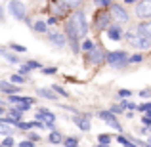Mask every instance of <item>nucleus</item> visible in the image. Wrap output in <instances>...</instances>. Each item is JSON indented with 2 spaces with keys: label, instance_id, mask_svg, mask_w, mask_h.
<instances>
[{
  "label": "nucleus",
  "instance_id": "obj_8",
  "mask_svg": "<svg viewBox=\"0 0 151 147\" xmlns=\"http://www.w3.org/2000/svg\"><path fill=\"white\" fill-rule=\"evenodd\" d=\"M109 23H111V14L109 11H98L96 19H94V29L101 31V29H109Z\"/></svg>",
  "mask_w": 151,
  "mask_h": 147
},
{
  "label": "nucleus",
  "instance_id": "obj_16",
  "mask_svg": "<svg viewBox=\"0 0 151 147\" xmlns=\"http://www.w3.org/2000/svg\"><path fill=\"white\" fill-rule=\"evenodd\" d=\"M10 103H27V105H33L35 99L33 98H21V96H10Z\"/></svg>",
  "mask_w": 151,
  "mask_h": 147
},
{
  "label": "nucleus",
  "instance_id": "obj_29",
  "mask_svg": "<svg viewBox=\"0 0 151 147\" xmlns=\"http://www.w3.org/2000/svg\"><path fill=\"white\" fill-rule=\"evenodd\" d=\"M98 141H100V143H103V145H109L111 138L107 136V134H100V136H98Z\"/></svg>",
  "mask_w": 151,
  "mask_h": 147
},
{
  "label": "nucleus",
  "instance_id": "obj_36",
  "mask_svg": "<svg viewBox=\"0 0 151 147\" xmlns=\"http://www.w3.org/2000/svg\"><path fill=\"white\" fill-rule=\"evenodd\" d=\"M10 48L15 52H25V46H19V44H10Z\"/></svg>",
  "mask_w": 151,
  "mask_h": 147
},
{
  "label": "nucleus",
  "instance_id": "obj_45",
  "mask_svg": "<svg viewBox=\"0 0 151 147\" xmlns=\"http://www.w3.org/2000/svg\"><path fill=\"white\" fill-rule=\"evenodd\" d=\"M124 2H126V4H134V2H136V0H124Z\"/></svg>",
  "mask_w": 151,
  "mask_h": 147
},
{
  "label": "nucleus",
  "instance_id": "obj_41",
  "mask_svg": "<svg viewBox=\"0 0 151 147\" xmlns=\"http://www.w3.org/2000/svg\"><path fill=\"white\" fill-rule=\"evenodd\" d=\"M27 138H29V141H38V140H40V138H38L37 134H33V132H31V134H27Z\"/></svg>",
  "mask_w": 151,
  "mask_h": 147
},
{
  "label": "nucleus",
  "instance_id": "obj_46",
  "mask_svg": "<svg viewBox=\"0 0 151 147\" xmlns=\"http://www.w3.org/2000/svg\"><path fill=\"white\" fill-rule=\"evenodd\" d=\"M0 115H4V107H0Z\"/></svg>",
  "mask_w": 151,
  "mask_h": 147
},
{
  "label": "nucleus",
  "instance_id": "obj_17",
  "mask_svg": "<svg viewBox=\"0 0 151 147\" xmlns=\"http://www.w3.org/2000/svg\"><path fill=\"white\" fill-rule=\"evenodd\" d=\"M0 54H2V55H4V57H6V59H8L10 63H19V61H21V59H19L17 55L10 54V52H8V50H4V48H0Z\"/></svg>",
  "mask_w": 151,
  "mask_h": 147
},
{
  "label": "nucleus",
  "instance_id": "obj_27",
  "mask_svg": "<svg viewBox=\"0 0 151 147\" xmlns=\"http://www.w3.org/2000/svg\"><path fill=\"white\" fill-rule=\"evenodd\" d=\"M63 143H65V147H77L78 140L77 138H67V140H63Z\"/></svg>",
  "mask_w": 151,
  "mask_h": 147
},
{
  "label": "nucleus",
  "instance_id": "obj_37",
  "mask_svg": "<svg viewBox=\"0 0 151 147\" xmlns=\"http://www.w3.org/2000/svg\"><path fill=\"white\" fill-rule=\"evenodd\" d=\"M96 4H98V6H103V8H105V6H111V0H96Z\"/></svg>",
  "mask_w": 151,
  "mask_h": 147
},
{
  "label": "nucleus",
  "instance_id": "obj_34",
  "mask_svg": "<svg viewBox=\"0 0 151 147\" xmlns=\"http://www.w3.org/2000/svg\"><path fill=\"white\" fill-rule=\"evenodd\" d=\"M149 105H151V103H142V105H138V111H142V113H147Z\"/></svg>",
  "mask_w": 151,
  "mask_h": 147
},
{
  "label": "nucleus",
  "instance_id": "obj_9",
  "mask_svg": "<svg viewBox=\"0 0 151 147\" xmlns=\"http://www.w3.org/2000/svg\"><path fill=\"white\" fill-rule=\"evenodd\" d=\"M100 117H101V120L105 122V124H109V126H111V128L119 130V132H121V130H122L121 122L117 120V117H115V115L111 113V111H101V113H100Z\"/></svg>",
  "mask_w": 151,
  "mask_h": 147
},
{
  "label": "nucleus",
  "instance_id": "obj_2",
  "mask_svg": "<svg viewBox=\"0 0 151 147\" xmlns=\"http://www.w3.org/2000/svg\"><path fill=\"white\" fill-rule=\"evenodd\" d=\"M126 40H128V44L132 46L134 50H149L151 48V40L145 38L144 34H140L138 31H130V33H126Z\"/></svg>",
  "mask_w": 151,
  "mask_h": 147
},
{
  "label": "nucleus",
  "instance_id": "obj_3",
  "mask_svg": "<svg viewBox=\"0 0 151 147\" xmlns=\"http://www.w3.org/2000/svg\"><path fill=\"white\" fill-rule=\"evenodd\" d=\"M105 61H107V65H111L113 69H122L124 65H128V55L122 50L109 52V54L105 55Z\"/></svg>",
  "mask_w": 151,
  "mask_h": 147
},
{
  "label": "nucleus",
  "instance_id": "obj_15",
  "mask_svg": "<svg viewBox=\"0 0 151 147\" xmlns=\"http://www.w3.org/2000/svg\"><path fill=\"white\" fill-rule=\"evenodd\" d=\"M37 94L40 98H44V99H58V94H55L52 88H38Z\"/></svg>",
  "mask_w": 151,
  "mask_h": 147
},
{
  "label": "nucleus",
  "instance_id": "obj_1",
  "mask_svg": "<svg viewBox=\"0 0 151 147\" xmlns=\"http://www.w3.org/2000/svg\"><path fill=\"white\" fill-rule=\"evenodd\" d=\"M86 33H88V23H86L84 11L75 10L73 14L67 17V21H65V34H67V38H69V42H78L81 38L86 37Z\"/></svg>",
  "mask_w": 151,
  "mask_h": 147
},
{
  "label": "nucleus",
  "instance_id": "obj_10",
  "mask_svg": "<svg viewBox=\"0 0 151 147\" xmlns=\"http://www.w3.org/2000/svg\"><path fill=\"white\" fill-rule=\"evenodd\" d=\"M48 40H50V44H54L55 48H63V46L67 44V38H65V34L63 33H48Z\"/></svg>",
  "mask_w": 151,
  "mask_h": 147
},
{
  "label": "nucleus",
  "instance_id": "obj_32",
  "mask_svg": "<svg viewBox=\"0 0 151 147\" xmlns=\"http://www.w3.org/2000/svg\"><path fill=\"white\" fill-rule=\"evenodd\" d=\"M10 117H14V118H17V120H21V111H17V109H10Z\"/></svg>",
  "mask_w": 151,
  "mask_h": 147
},
{
  "label": "nucleus",
  "instance_id": "obj_38",
  "mask_svg": "<svg viewBox=\"0 0 151 147\" xmlns=\"http://www.w3.org/2000/svg\"><path fill=\"white\" fill-rule=\"evenodd\" d=\"M27 65H29L31 69H40V67H42V65H40V63H38V61H29V63H27Z\"/></svg>",
  "mask_w": 151,
  "mask_h": 147
},
{
  "label": "nucleus",
  "instance_id": "obj_6",
  "mask_svg": "<svg viewBox=\"0 0 151 147\" xmlns=\"http://www.w3.org/2000/svg\"><path fill=\"white\" fill-rule=\"evenodd\" d=\"M105 55H107V52L103 50V46L96 44L92 52H88V54H86V59H88L92 65H100V63L105 61Z\"/></svg>",
  "mask_w": 151,
  "mask_h": 147
},
{
  "label": "nucleus",
  "instance_id": "obj_23",
  "mask_svg": "<svg viewBox=\"0 0 151 147\" xmlns=\"http://www.w3.org/2000/svg\"><path fill=\"white\" fill-rule=\"evenodd\" d=\"M10 82L12 84H21V82H25V77H23V75H12V78H10Z\"/></svg>",
  "mask_w": 151,
  "mask_h": 147
},
{
  "label": "nucleus",
  "instance_id": "obj_43",
  "mask_svg": "<svg viewBox=\"0 0 151 147\" xmlns=\"http://www.w3.org/2000/svg\"><path fill=\"white\" fill-rule=\"evenodd\" d=\"M55 21H58V17H50V19H48V25H54Z\"/></svg>",
  "mask_w": 151,
  "mask_h": 147
},
{
  "label": "nucleus",
  "instance_id": "obj_47",
  "mask_svg": "<svg viewBox=\"0 0 151 147\" xmlns=\"http://www.w3.org/2000/svg\"><path fill=\"white\" fill-rule=\"evenodd\" d=\"M98 147H109V145H103V143H100V145H98Z\"/></svg>",
  "mask_w": 151,
  "mask_h": 147
},
{
  "label": "nucleus",
  "instance_id": "obj_39",
  "mask_svg": "<svg viewBox=\"0 0 151 147\" xmlns=\"http://www.w3.org/2000/svg\"><path fill=\"white\" fill-rule=\"evenodd\" d=\"M140 96L144 98V99H147L151 96V90H140Z\"/></svg>",
  "mask_w": 151,
  "mask_h": 147
},
{
  "label": "nucleus",
  "instance_id": "obj_42",
  "mask_svg": "<svg viewBox=\"0 0 151 147\" xmlns=\"http://www.w3.org/2000/svg\"><path fill=\"white\" fill-rule=\"evenodd\" d=\"M19 147H35V143H33V141H21Z\"/></svg>",
  "mask_w": 151,
  "mask_h": 147
},
{
  "label": "nucleus",
  "instance_id": "obj_35",
  "mask_svg": "<svg viewBox=\"0 0 151 147\" xmlns=\"http://www.w3.org/2000/svg\"><path fill=\"white\" fill-rule=\"evenodd\" d=\"M55 71H58L55 67H46V69H42V73H44V75H54Z\"/></svg>",
  "mask_w": 151,
  "mask_h": 147
},
{
  "label": "nucleus",
  "instance_id": "obj_5",
  "mask_svg": "<svg viewBox=\"0 0 151 147\" xmlns=\"http://www.w3.org/2000/svg\"><path fill=\"white\" fill-rule=\"evenodd\" d=\"M8 11H10L15 19H19V21H25V17H27V8H25V4L19 2V0H12L10 6H8Z\"/></svg>",
  "mask_w": 151,
  "mask_h": 147
},
{
  "label": "nucleus",
  "instance_id": "obj_22",
  "mask_svg": "<svg viewBox=\"0 0 151 147\" xmlns=\"http://www.w3.org/2000/svg\"><path fill=\"white\" fill-rule=\"evenodd\" d=\"M48 140H50V143H61V141H63V138H61V134H59V132H55V130H54V132L50 134V138H48Z\"/></svg>",
  "mask_w": 151,
  "mask_h": 147
},
{
  "label": "nucleus",
  "instance_id": "obj_4",
  "mask_svg": "<svg viewBox=\"0 0 151 147\" xmlns=\"http://www.w3.org/2000/svg\"><path fill=\"white\" fill-rule=\"evenodd\" d=\"M109 14H111V19H115L119 25L128 23V19H130L128 11H126L122 6H119V4H111V6H109Z\"/></svg>",
  "mask_w": 151,
  "mask_h": 147
},
{
  "label": "nucleus",
  "instance_id": "obj_20",
  "mask_svg": "<svg viewBox=\"0 0 151 147\" xmlns=\"http://www.w3.org/2000/svg\"><path fill=\"white\" fill-rule=\"evenodd\" d=\"M46 27H48V23H46V21H37L33 25V29L37 31V33H46V31H48Z\"/></svg>",
  "mask_w": 151,
  "mask_h": 147
},
{
  "label": "nucleus",
  "instance_id": "obj_25",
  "mask_svg": "<svg viewBox=\"0 0 151 147\" xmlns=\"http://www.w3.org/2000/svg\"><path fill=\"white\" fill-rule=\"evenodd\" d=\"M117 140H119V143H122L124 147H136V143H132L130 140H126L124 136H117Z\"/></svg>",
  "mask_w": 151,
  "mask_h": 147
},
{
  "label": "nucleus",
  "instance_id": "obj_44",
  "mask_svg": "<svg viewBox=\"0 0 151 147\" xmlns=\"http://www.w3.org/2000/svg\"><path fill=\"white\" fill-rule=\"evenodd\" d=\"M4 19V10H2V6H0V21Z\"/></svg>",
  "mask_w": 151,
  "mask_h": 147
},
{
  "label": "nucleus",
  "instance_id": "obj_12",
  "mask_svg": "<svg viewBox=\"0 0 151 147\" xmlns=\"http://www.w3.org/2000/svg\"><path fill=\"white\" fill-rule=\"evenodd\" d=\"M107 37L111 38V40H121L122 38V29L121 25H109V29H107Z\"/></svg>",
  "mask_w": 151,
  "mask_h": 147
},
{
  "label": "nucleus",
  "instance_id": "obj_30",
  "mask_svg": "<svg viewBox=\"0 0 151 147\" xmlns=\"http://www.w3.org/2000/svg\"><path fill=\"white\" fill-rule=\"evenodd\" d=\"M109 111H111V113H113V115H121L122 111H124V107H122L121 103H119V105H113V107H111Z\"/></svg>",
  "mask_w": 151,
  "mask_h": 147
},
{
  "label": "nucleus",
  "instance_id": "obj_7",
  "mask_svg": "<svg viewBox=\"0 0 151 147\" xmlns=\"http://www.w3.org/2000/svg\"><path fill=\"white\" fill-rule=\"evenodd\" d=\"M136 15L144 21H151V0H140L136 6Z\"/></svg>",
  "mask_w": 151,
  "mask_h": 147
},
{
  "label": "nucleus",
  "instance_id": "obj_31",
  "mask_svg": "<svg viewBox=\"0 0 151 147\" xmlns=\"http://www.w3.org/2000/svg\"><path fill=\"white\" fill-rule=\"evenodd\" d=\"M12 145H14V138H12V136H6V140L2 141V147H12Z\"/></svg>",
  "mask_w": 151,
  "mask_h": 147
},
{
  "label": "nucleus",
  "instance_id": "obj_19",
  "mask_svg": "<svg viewBox=\"0 0 151 147\" xmlns=\"http://www.w3.org/2000/svg\"><path fill=\"white\" fill-rule=\"evenodd\" d=\"M0 134H2V136H12V134H14V130H12L10 124H6V122L0 120Z\"/></svg>",
  "mask_w": 151,
  "mask_h": 147
},
{
  "label": "nucleus",
  "instance_id": "obj_13",
  "mask_svg": "<svg viewBox=\"0 0 151 147\" xmlns=\"http://www.w3.org/2000/svg\"><path fill=\"white\" fill-rule=\"evenodd\" d=\"M73 122L82 130V132H88V130H90V120H88L86 117H81V115H77V117L73 118Z\"/></svg>",
  "mask_w": 151,
  "mask_h": 147
},
{
  "label": "nucleus",
  "instance_id": "obj_33",
  "mask_svg": "<svg viewBox=\"0 0 151 147\" xmlns=\"http://www.w3.org/2000/svg\"><path fill=\"white\" fill-rule=\"evenodd\" d=\"M132 90H119V98H130Z\"/></svg>",
  "mask_w": 151,
  "mask_h": 147
},
{
  "label": "nucleus",
  "instance_id": "obj_24",
  "mask_svg": "<svg viewBox=\"0 0 151 147\" xmlns=\"http://www.w3.org/2000/svg\"><path fill=\"white\" fill-rule=\"evenodd\" d=\"M52 90H54L55 94H59V96H63V98H69V92H67V90H63L61 86H58V84L52 86Z\"/></svg>",
  "mask_w": 151,
  "mask_h": 147
},
{
  "label": "nucleus",
  "instance_id": "obj_18",
  "mask_svg": "<svg viewBox=\"0 0 151 147\" xmlns=\"http://www.w3.org/2000/svg\"><path fill=\"white\" fill-rule=\"evenodd\" d=\"M61 2L65 4L67 10H77V8L82 4V0H61Z\"/></svg>",
  "mask_w": 151,
  "mask_h": 147
},
{
  "label": "nucleus",
  "instance_id": "obj_21",
  "mask_svg": "<svg viewBox=\"0 0 151 147\" xmlns=\"http://www.w3.org/2000/svg\"><path fill=\"white\" fill-rule=\"evenodd\" d=\"M94 46H96V44H94V42L90 40V38H86V40L81 44V50H84L86 54H88V52H92V50H94Z\"/></svg>",
  "mask_w": 151,
  "mask_h": 147
},
{
  "label": "nucleus",
  "instance_id": "obj_49",
  "mask_svg": "<svg viewBox=\"0 0 151 147\" xmlns=\"http://www.w3.org/2000/svg\"><path fill=\"white\" fill-rule=\"evenodd\" d=\"M147 147H151V143H147Z\"/></svg>",
  "mask_w": 151,
  "mask_h": 147
},
{
  "label": "nucleus",
  "instance_id": "obj_11",
  "mask_svg": "<svg viewBox=\"0 0 151 147\" xmlns=\"http://www.w3.org/2000/svg\"><path fill=\"white\" fill-rule=\"evenodd\" d=\"M0 92L8 94V96H14V94H17V92H19V86H17V84H12V82H4V80H0Z\"/></svg>",
  "mask_w": 151,
  "mask_h": 147
},
{
  "label": "nucleus",
  "instance_id": "obj_40",
  "mask_svg": "<svg viewBox=\"0 0 151 147\" xmlns=\"http://www.w3.org/2000/svg\"><path fill=\"white\" fill-rule=\"evenodd\" d=\"M142 122H144L145 126H151V117H149V115H144V118H142Z\"/></svg>",
  "mask_w": 151,
  "mask_h": 147
},
{
  "label": "nucleus",
  "instance_id": "obj_14",
  "mask_svg": "<svg viewBox=\"0 0 151 147\" xmlns=\"http://www.w3.org/2000/svg\"><path fill=\"white\" fill-rule=\"evenodd\" d=\"M136 31L140 34H144L145 38H149V40H151V21H142L140 25H138Z\"/></svg>",
  "mask_w": 151,
  "mask_h": 147
},
{
  "label": "nucleus",
  "instance_id": "obj_48",
  "mask_svg": "<svg viewBox=\"0 0 151 147\" xmlns=\"http://www.w3.org/2000/svg\"><path fill=\"white\" fill-rule=\"evenodd\" d=\"M149 143H151V136H149Z\"/></svg>",
  "mask_w": 151,
  "mask_h": 147
},
{
  "label": "nucleus",
  "instance_id": "obj_26",
  "mask_svg": "<svg viewBox=\"0 0 151 147\" xmlns=\"http://www.w3.org/2000/svg\"><path fill=\"white\" fill-rule=\"evenodd\" d=\"M142 61H144V55L142 54H134L128 57V63H142Z\"/></svg>",
  "mask_w": 151,
  "mask_h": 147
},
{
  "label": "nucleus",
  "instance_id": "obj_28",
  "mask_svg": "<svg viewBox=\"0 0 151 147\" xmlns=\"http://www.w3.org/2000/svg\"><path fill=\"white\" fill-rule=\"evenodd\" d=\"M121 105L124 107V109H130V111H136L138 109V105H136V103H132V101H121Z\"/></svg>",
  "mask_w": 151,
  "mask_h": 147
}]
</instances>
